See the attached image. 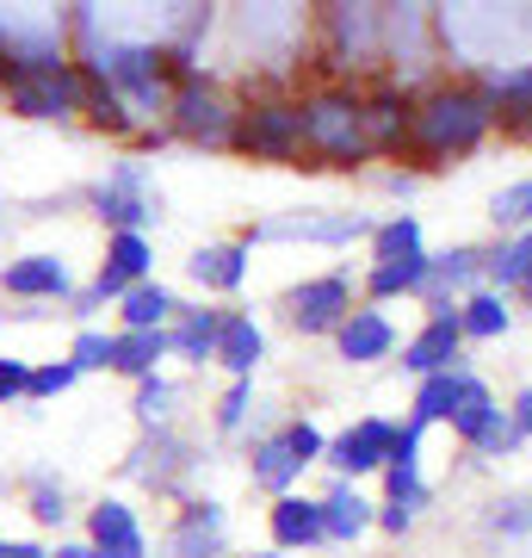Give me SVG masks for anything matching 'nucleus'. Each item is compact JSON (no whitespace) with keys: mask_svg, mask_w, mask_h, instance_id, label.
I'll return each instance as SVG.
<instances>
[{"mask_svg":"<svg viewBox=\"0 0 532 558\" xmlns=\"http://www.w3.org/2000/svg\"><path fill=\"white\" fill-rule=\"evenodd\" d=\"M304 156H310V168H366L372 161L366 87H354V81H316L304 94Z\"/></svg>","mask_w":532,"mask_h":558,"instance_id":"obj_2","label":"nucleus"},{"mask_svg":"<svg viewBox=\"0 0 532 558\" xmlns=\"http://www.w3.org/2000/svg\"><path fill=\"white\" fill-rule=\"evenodd\" d=\"M180 317V299L161 286V279H143V286H131L119 304V329H168V323Z\"/></svg>","mask_w":532,"mask_h":558,"instance_id":"obj_30","label":"nucleus"},{"mask_svg":"<svg viewBox=\"0 0 532 558\" xmlns=\"http://www.w3.org/2000/svg\"><path fill=\"white\" fill-rule=\"evenodd\" d=\"M32 398V360H7L0 354V403Z\"/></svg>","mask_w":532,"mask_h":558,"instance_id":"obj_46","label":"nucleus"},{"mask_svg":"<svg viewBox=\"0 0 532 558\" xmlns=\"http://www.w3.org/2000/svg\"><path fill=\"white\" fill-rule=\"evenodd\" d=\"M186 274L205 292H242V279H248V242H205V248L186 255Z\"/></svg>","mask_w":532,"mask_h":558,"instance_id":"obj_24","label":"nucleus"},{"mask_svg":"<svg viewBox=\"0 0 532 558\" xmlns=\"http://www.w3.org/2000/svg\"><path fill=\"white\" fill-rule=\"evenodd\" d=\"M458 323H465V341H502L514 329V304L490 286H477L471 299H458Z\"/></svg>","mask_w":532,"mask_h":558,"instance_id":"obj_31","label":"nucleus"},{"mask_svg":"<svg viewBox=\"0 0 532 558\" xmlns=\"http://www.w3.org/2000/svg\"><path fill=\"white\" fill-rule=\"evenodd\" d=\"M483 260H490V248H477V242H458V248H446V255H434V274H428V311H453L458 292L471 299L477 286H483Z\"/></svg>","mask_w":532,"mask_h":558,"instance_id":"obj_17","label":"nucleus"},{"mask_svg":"<svg viewBox=\"0 0 532 558\" xmlns=\"http://www.w3.org/2000/svg\"><path fill=\"white\" fill-rule=\"evenodd\" d=\"M267 534H273V553H310V546H322L329 539V527H322V497H279L273 509H267Z\"/></svg>","mask_w":532,"mask_h":558,"instance_id":"obj_20","label":"nucleus"},{"mask_svg":"<svg viewBox=\"0 0 532 558\" xmlns=\"http://www.w3.org/2000/svg\"><path fill=\"white\" fill-rule=\"evenodd\" d=\"M490 416H495V391H490L483 379H477L471 366H465V373H458V398H453V422H446V428H453V435L465 440V447H471L477 428H483Z\"/></svg>","mask_w":532,"mask_h":558,"instance_id":"obj_32","label":"nucleus"},{"mask_svg":"<svg viewBox=\"0 0 532 558\" xmlns=\"http://www.w3.org/2000/svg\"><path fill=\"white\" fill-rule=\"evenodd\" d=\"M131 472H137L149 490H174V478L186 472V440L174 428H161V435H143V447L131 453Z\"/></svg>","mask_w":532,"mask_h":558,"instance_id":"obj_27","label":"nucleus"},{"mask_svg":"<svg viewBox=\"0 0 532 558\" xmlns=\"http://www.w3.org/2000/svg\"><path fill=\"white\" fill-rule=\"evenodd\" d=\"M378 527H384V534H396V539H403V534H409V527H415V509H403V502H378Z\"/></svg>","mask_w":532,"mask_h":558,"instance_id":"obj_47","label":"nucleus"},{"mask_svg":"<svg viewBox=\"0 0 532 558\" xmlns=\"http://www.w3.org/2000/svg\"><path fill=\"white\" fill-rule=\"evenodd\" d=\"M428 274H434V255H409V260H372L366 267V299H421L428 292Z\"/></svg>","mask_w":532,"mask_h":558,"instance_id":"obj_25","label":"nucleus"},{"mask_svg":"<svg viewBox=\"0 0 532 558\" xmlns=\"http://www.w3.org/2000/svg\"><path fill=\"white\" fill-rule=\"evenodd\" d=\"M223 317L230 311H205V304H180V317L168 323V348H174V360H186V366H205V360H218V336H223Z\"/></svg>","mask_w":532,"mask_h":558,"instance_id":"obj_22","label":"nucleus"},{"mask_svg":"<svg viewBox=\"0 0 532 558\" xmlns=\"http://www.w3.org/2000/svg\"><path fill=\"white\" fill-rule=\"evenodd\" d=\"M403 366L415 379H440V373H458L465 366V323H458V304L453 311H428V323L403 341Z\"/></svg>","mask_w":532,"mask_h":558,"instance_id":"obj_10","label":"nucleus"},{"mask_svg":"<svg viewBox=\"0 0 532 558\" xmlns=\"http://www.w3.org/2000/svg\"><path fill=\"white\" fill-rule=\"evenodd\" d=\"M0 292L20 304H62L75 299V279H69V267L57 255H20L0 267Z\"/></svg>","mask_w":532,"mask_h":558,"instance_id":"obj_14","label":"nucleus"},{"mask_svg":"<svg viewBox=\"0 0 532 558\" xmlns=\"http://www.w3.org/2000/svg\"><path fill=\"white\" fill-rule=\"evenodd\" d=\"M75 360H50V366H32V398H62L75 385Z\"/></svg>","mask_w":532,"mask_h":558,"instance_id":"obj_45","label":"nucleus"},{"mask_svg":"<svg viewBox=\"0 0 532 558\" xmlns=\"http://www.w3.org/2000/svg\"><path fill=\"white\" fill-rule=\"evenodd\" d=\"M0 558H50L38 539H0Z\"/></svg>","mask_w":532,"mask_h":558,"instance_id":"obj_49","label":"nucleus"},{"mask_svg":"<svg viewBox=\"0 0 532 558\" xmlns=\"http://www.w3.org/2000/svg\"><path fill=\"white\" fill-rule=\"evenodd\" d=\"M248 558H285V553H248Z\"/></svg>","mask_w":532,"mask_h":558,"instance_id":"obj_53","label":"nucleus"},{"mask_svg":"<svg viewBox=\"0 0 532 558\" xmlns=\"http://www.w3.org/2000/svg\"><path fill=\"white\" fill-rule=\"evenodd\" d=\"M378 223L366 218V211H335V218H273V223H255V230H248V248H255V242H354V236H372Z\"/></svg>","mask_w":532,"mask_h":558,"instance_id":"obj_15","label":"nucleus"},{"mask_svg":"<svg viewBox=\"0 0 532 558\" xmlns=\"http://www.w3.org/2000/svg\"><path fill=\"white\" fill-rule=\"evenodd\" d=\"M131 410H137V422H143V435H161V428H168V422H174V385L161 379H143L137 385V403H131Z\"/></svg>","mask_w":532,"mask_h":558,"instance_id":"obj_37","label":"nucleus"},{"mask_svg":"<svg viewBox=\"0 0 532 558\" xmlns=\"http://www.w3.org/2000/svg\"><path fill=\"white\" fill-rule=\"evenodd\" d=\"M508 416H514V428H520V440H532V385L508 403Z\"/></svg>","mask_w":532,"mask_h":558,"instance_id":"obj_48","label":"nucleus"},{"mask_svg":"<svg viewBox=\"0 0 532 558\" xmlns=\"http://www.w3.org/2000/svg\"><path fill=\"white\" fill-rule=\"evenodd\" d=\"M322 13V81H354L384 69V7H316Z\"/></svg>","mask_w":532,"mask_h":558,"instance_id":"obj_3","label":"nucleus"},{"mask_svg":"<svg viewBox=\"0 0 532 558\" xmlns=\"http://www.w3.org/2000/svg\"><path fill=\"white\" fill-rule=\"evenodd\" d=\"M87 205L99 211V223H112V236H143V223L156 218L149 168H143V161H119V168L87 193Z\"/></svg>","mask_w":532,"mask_h":558,"instance_id":"obj_8","label":"nucleus"},{"mask_svg":"<svg viewBox=\"0 0 532 558\" xmlns=\"http://www.w3.org/2000/svg\"><path fill=\"white\" fill-rule=\"evenodd\" d=\"M335 354L347 366H378V360L396 354V323L378 311V304H359L354 317L335 329Z\"/></svg>","mask_w":532,"mask_h":558,"instance_id":"obj_19","label":"nucleus"},{"mask_svg":"<svg viewBox=\"0 0 532 558\" xmlns=\"http://www.w3.org/2000/svg\"><path fill=\"white\" fill-rule=\"evenodd\" d=\"M495 131V100L483 94L477 75H446L434 87L415 94V119H409V149L403 161H415V174L446 168V161L477 156Z\"/></svg>","mask_w":532,"mask_h":558,"instance_id":"obj_1","label":"nucleus"},{"mask_svg":"<svg viewBox=\"0 0 532 558\" xmlns=\"http://www.w3.org/2000/svg\"><path fill=\"white\" fill-rule=\"evenodd\" d=\"M174 354L168 348V329H119V360H112V373H124V379H156L161 360Z\"/></svg>","mask_w":532,"mask_h":558,"instance_id":"obj_29","label":"nucleus"},{"mask_svg":"<svg viewBox=\"0 0 532 558\" xmlns=\"http://www.w3.org/2000/svg\"><path fill=\"white\" fill-rule=\"evenodd\" d=\"M465 373V366H458ZM458 373H440V379H421L415 385V403H409V422L428 435L434 422H453V398H458Z\"/></svg>","mask_w":532,"mask_h":558,"instance_id":"obj_34","label":"nucleus"},{"mask_svg":"<svg viewBox=\"0 0 532 558\" xmlns=\"http://www.w3.org/2000/svg\"><path fill=\"white\" fill-rule=\"evenodd\" d=\"M50 558H94V546H87V539H69V546H57Z\"/></svg>","mask_w":532,"mask_h":558,"instance_id":"obj_50","label":"nucleus"},{"mask_svg":"<svg viewBox=\"0 0 532 558\" xmlns=\"http://www.w3.org/2000/svg\"><path fill=\"white\" fill-rule=\"evenodd\" d=\"M87 124L106 131V137H131V131H143V119L124 106L119 87H106V81H87Z\"/></svg>","mask_w":532,"mask_h":558,"instance_id":"obj_33","label":"nucleus"},{"mask_svg":"<svg viewBox=\"0 0 532 558\" xmlns=\"http://www.w3.org/2000/svg\"><path fill=\"white\" fill-rule=\"evenodd\" d=\"M223 546H230V515H223V502H211V497L180 502L174 527H168V558H223Z\"/></svg>","mask_w":532,"mask_h":558,"instance_id":"obj_12","label":"nucleus"},{"mask_svg":"<svg viewBox=\"0 0 532 558\" xmlns=\"http://www.w3.org/2000/svg\"><path fill=\"white\" fill-rule=\"evenodd\" d=\"M391 447H396V422H384V416H359L354 428H341L335 440H329V459L322 465H335L347 484H359V478H384V465H391Z\"/></svg>","mask_w":532,"mask_h":558,"instance_id":"obj_9","label":"nucleus"},{"mask_svg":"<svg viewBox=\"0 0 532 558\" xmlns=\"http://www.w3.org/2000/svg\"><path fill=\"white\" fill-rule=\"evenodd\" d=\"M354 274H310L297 279L292 292H285V323H292L297 336H335L341 323L354 317Z\"/></svg>","mask_w":532,"mask_h":558,"instance_id":"obj_7","label":"nucleus"},{"mask_svg":"<svg viewBox=\"0 0 532 558\" xmlns=\"http://www.w3.org/2000/svg\"><path fill=\"white\" fill-rule=\"evenodd\" d=\"M483 81V94L495 100V131L514 143H532V57L514 62V69H490Z\"/></svg>","mask_w":532,"mask_h":558,"instance_id":"obj_13","label":"nucleus"},{"mask_svg":"<svg viewBox=\"0 0 532 558\" xmlns=\"http://www.w3.org/2000/svg\"><path fill=\"white\" fill-rule=\"evenodd\" d=\"M527 274H532V230L502 236L490 248V260H483V286H490V292H502V299H514V292L527 286Z\"/></svg>","mask_w":532,"mask_h":558,"instance_id":"obj_28","label":"nucleus"},{"mask_svg":"<svg viewBox=\"0 0 532 558\" xmlns=\"http://www.w3.org/2000/svg\"><path fill=\"white\" fill-rule=\"evenodd\" d=\"M25 509H32V521H38V527H62V521H69V497H62V484H50V478H32Z\"/></svg>","mask_w":532,"mask_h":558,"instance_id":"obj_42","label":"nucleus"},{"mask_svg":"<svg viewBox=\"0 0 532 558\" xmlns=\"http://www.w3.org/2000/svg\"><path fill=\"white\" fill-rule=\"evenodd\" d=\"M267 360V329H260L248 311H230L223 317V336H218V360L211 366H223L230 379H255V366Z\"/></svg>","mask_w":532,"mask_h":558,"instance_id":"obj_23","label":"nucleus"},{"mask_svg":"<svg viewBox=\"0 0 532 558\" xmlns=\"http://www.w3.org/2000/svg\"><path fill=\"white\" fill-rule=\"evenodd\" d=\"M428 478H421V428L415 422H396V447H391V465H384V502H403V509H428Z\"/></svg>","mask_w":532,"mask_h":558,"instance_id":"obj_18","label":"nucleus"},{"mask_svg":"<svg viewBox=\"0 0 532 558\" xmlns=\"http://www.w3.org/2000/svg\"><path fill=\"white\" fill-rule=\"evenodd\" d=\"M514 447H520V428H514V416L502 410V403H495V416L483 422V428H477L471 453H477V459H508Z\"/></svg>","mask_w":532,"mask_h":558,"instance_id":"obj_40","label":"nucleus"},{"mask_svg":"<svg viewBox=\"0 0 532 558\" xmlns=\"http://www.w3.org/2000/svg\"><path fill=\"white\" fill-rule=\"evenodd\" d=\"M322 527H329V539L354 546L359 534H372V527H378V502H366L347 478H335V490L322 497Z\"/></svg>","mask_w":532,"mask_h":558,"instance_id":"obj_26","label":"nucleus"},{"mask_svg":"<svg viewBox=\"0 0 532 558\" xmlns=\"http://www.w3.org/2000/svg\"><path fill=\"white\" fill-rule=\"evenodd\" d=\"M483 527H490V534H502V539H532V497H502V502H490Z\"/></svg>","mask_w":532,"mask_h":558,"instance_id":"obj_39","label":"nucleus"},{"mask_svg":"<svg viewBox=\"0 0 532 558\" xmlns=\"http://www.w3.org/2000/svg\"><path fill=\"white\" fill-rule=\"evenodd\" d=\"M7 106L20 119H75V112H87V75H81V62L20 69L7 81Z\"/></svg>","mask_w":532,"mask_h":558,"instance_id":"obj_6","label":"nucleus"},{"mask_svg":"<svg viewBox=\"0 0 532 558\" xmlns=\"http://www.w3.org/2000/svg\"><path fill=\"white\" fill-rule=\"evenodd\" d=\"M236 119H242V106L198 69L193 81H180L168 131H174L180 143H193V149H230V143H236Z\"/></svg>","mask_w":532,"mask_h":558,"instance_id":"obj_5","label":"nucleus"},{"mask_svg":"<svg viewBox=\"0 0 532 558\" xmlns=\"http://www.w3.org/2000/svg\"><path fill=\"white\" fill-rule=\"evenodd\" d=\"M490 223L502 230V236H520V230H532V180H514V186H502L490 199Z\"/></svg>","mask_w":532,"mask_h":558,"instance_id":"obj_36","label":"nucleus"},{"mask_svg":"<svg viewBox=\"0 0 532 558\" xmlns=\"http://www.w3.org/2000/svg\"><path fill=\"white\" fill-rule=\"evenodd\" d=\"M230 149L248 156V161H273V168L304 161V100L273 94V87H255L248 106H242V119H236V143H230ZM304 168H310V161H304Z\"/></svg>","mask_w":532,"mask_h":558,"instance_id":"obj_4","label":"nucleus"},{"mask_svg":"<svg viewBox=\"0 0 532 558\" xmlns=\"http://www.w3.org/2000/svg\"><path fill=\"white\" fill-rule=\"evenodd\" d=\"M366 87V137L372 156H403L409 149V119H415V87H396L391 75L359 81Z\"/></svg>","mask_w":532,"mask_h":558,"instance_id":"obj_11","label":"nucleus"},{"mask_svg":"<svg viewBox=\"0 0 532 558\" xmlns=\"http://www.w3.org/2000/svg\"><path fill=\"white\" fill-rule=\"evenodd\" d=\"M409 255H428L421 248V218L415 211H396L372 230V260H409Z\"/></svg>","mask_w":532,"mask_h":558,"instance_id":"obj_35","label":"nucleus"},{"mask_svg":"<svg viewBox=\"0 0 532 558\" xmlns=\"http://www.w3.org/2000/svg\"><path fill=\"white\" fill-rule=\"evenodd\" d=\"M69 360H75V373H106V366L119 360V336H106V329H81L75 348H69Z\"/></svg>","mask_w":532,"mask_h":558,"instance_id":"obj_41","label":"nucleus"},{"mask_svg":"<svg viewBox=\"0 0 532 558\" xmlns=\"http://www.w3.org/2000/svg\"><path fill=\"white\" fill-rule=\"evenodd\" d=\"M514 299H520V304H527V311H532V274H527V286H520V292H514Z\"/></svg>","mask_w":532,"mask_h":558,"instance_id":"obj_51","label":"nucleus"},{"mask_svg":"<svg viewBox=\"0 0 532 558\" xmlns=\"http://www.w3.org/2000/svg\"><path fill=\"white\" fill-rule=\"evenodd\" d=\"M106 267H119L131 286H143L149 267H156V248H149V236H112L106 242Z\"/></svg>","mask_w":532,"mask_h":558,"instance_id":"obj_38","label":"nucleus"},{"mask_svg":"<svg viewBox=\"0 0 532 558\" xmlns=\"http://www.w3.org/2000/svg\"><path fill=\"white\" fill-rule=\"evenodd\" d=\"M304 472H310V465H304V459L292 453V440H285V428H273V435H260V440H255V453H248V478H255L260 490H273V502H279V497H292Z\"/></svg>","mask_w":532,"mask_h":558,"instance_id":"obj_21","label":"nucleus"},{"mask_svg":"<svg viewBox=\"0 0 532 558\" xmlns=\"http://www.w3.org/2000/svg\"><path fill=\"white\" fill-rule=\"evenodd\" d=\"M7 81H13V69H7V62H0V100H7Z\"/></svg>","mask_w":532,"mask_h":558,"instance_id":"obj_52","label":"nucleus"},{"mask_svg":"<svg viewBox=\"0 0 532 558\" xmlns=\"http://www.w3.org/2000/svg\"><path fill=\"white\" fill-rule=\"evenodd\" d=\"M285 440H292V453L304 459V465H322V459H329V435H322V428H316L310 416L285 422Z\"/></svg>","mask_w":532,"mask_h":558,"instance_id":"obj_44","label":"nucleus"},{"mask_svg":"<svg viewBox=\"0 0 532 558\" xmlns=\"http://www.w3.org/2000/svg\"><path fill=\"white\" fill-rule=\"evenodd\" d=\"M87 546H94V558H149L137 509L119 502V497H106V502L87 509Z\"/></svg>","mask_w":532,"mask_h":558,"instance_id":"obj_16","label":"nucleus"},{"mask_svg":"<svg viewBox=\"0 0 532 558\" xmlns=\"http://www.w3.org/2000/svg\"><path fill=\"white\" fill-rule=\"evenodd\" d=\"M248 410H255V379H230V391H223V403H218V428L236 435L242 422H248Z\"/></svg>","mask_w":532,"mask_h":558,"instance_id":"obj_43","label":"nucleus"}]
</instances>
